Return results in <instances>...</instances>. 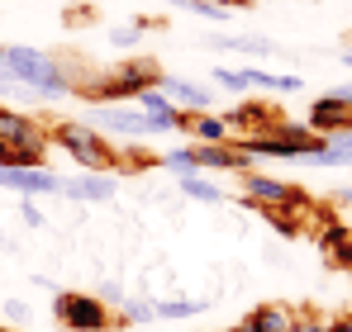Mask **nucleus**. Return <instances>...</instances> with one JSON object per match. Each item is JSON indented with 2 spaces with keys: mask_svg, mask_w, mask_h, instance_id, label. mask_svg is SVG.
I'll return each instance as SVG.
<instances>
[{
  "mask_svg": "<svg viewBox=\"0 0 352 332\" xmlns=\"http://www.w3.org/2000/svg\"><path fill=\"white\" fill-rule=\"evenodd\" d=\"M338 266H348V276H352V233H348V242H343V252H338Z\"/></svg>",
  "mask_w": 352,
  "mask_h": 332,
  "instance_id": "c85d7f7f",
  "label": "nucleus"
},
{
  "mask_svg": "<svg viewBox=\"0 0 352 332\" xmlns=\"http://www.w3.org/2000/svg\"><path fill=\"white\" fill-rule=\"evenodd\" d=\"M0 318H10V323L19 328V323H29V318H34V309H29L24 299H5V309H0Z\"/></svg>",
  "mask_w": 352,
  "mask_h": 332,
  "instance_id": "b1692460",
  "label": "nucleus"
},
{
  "mask_svg": "<svg viewBox=\"0 0 352 332\" xmlns=\"http://www.w3.org/2000/svg\"><path fill=\"white\" fill-rule=\"evenodd\" d=\"M0 190L43 200V195H62V176L48 166H0Z\"/></svg>",
  "mask_w": 352,
  "mask_h": 332,
  "instance_id": "423d86ee",
  "label": "nucleus"
},
{
  "mask_svg": "<svg viewBox=\"0 0 352 332\" xmlns=\"http://www.w3.org/2000/svg\"><path fill=\"white\" fill-rule=\"evenodd\" d=\"M157 304V318H200L210 304L205 299H181V294H167V299H153Z\"/></svg>",
  "mask_w": 352,
  "mask_h": 332,
  "instance_id": "a211bd4d",
  "label": "nucleus"
},
{
  "mask_svg": "<svg viewBox=\"0 0 352 332\" xmlns=\"http://www.w3.org/2000/svg\"><path fill=\"white\" fill-rule=\"evenodd\" d=\"M329 95H333V100H338V105H348V110H352V81H343V86H333V91H329Z\"/></svg>",
  "mask_w": 352,
  "mask_h": 332,
  "instance_id": "a878e982",
  "label": "nucleus"
},
{
  "mask_svg": "<svg viewBox=\"0 0 352 332\" xmlns=\"http://www.w3.org/2000/svg\"><path fill=\"white\" fill-rule=\"evenodd\" d=\"M62 5H76V0H62Z\"/></svg>",
  "mask_w": 352,
  "mask_h": 332,
  "instance_id": "473e14b6",
  "label": "nucleus"
},
{
  "mask_svg": "<svg viewBox=\"0 0 352 332\" xmlns=\"http://www.w3.org/2000/svg\"><path fill=\"white\" fill-rule=\"evenodd\" d=\"M243 195L248 204H281V209H305V195L286 185L281 176H267V171H243Z\"/></svg>",
  "mask_w": 352,
  "mask_h": 332,
  "instance_id": "6e6552de",
  "label": "nucleus"
},
{
  "mask_svg": "<svg viewBox=\"0 0 352 332\" xmlns=\"http://www.w3.org/2000/svg\"><path fill=\"white\" fill-rule=\"evenodd\" d=\"M53 143H58L81 171H115V176H119V152L110 147V138H105L100 128H91V123H72V119H67V123L53 128Z\"/></svg>",
  "mask_w": 352,
  "mask_h": 332,
  "instance_id": "20e7f679",
  "label": "nucleus"
},
{
  "mask_svg": "<svg viewBox=\"0 0 352 332\" xmlns=\"http://www.w3.org/2000/svg\"><path fill=\"white\" fill-rule=\"evenodd\" d=\"M176 185H181V195H186V200H195V204H224V185H214L205 171H195V176H181Z\"/></svg>",
  "mask_w": 352,
  "mask_h": 332,
  "instance_id": "4468645a",
  "label": "nucleus"
},
{
  "mask_svg": "<svg viewBox=\"0 0 352 332\" xmlns=\"http://www.w3.org/2000/svg\"><path fill=\"white\" fill-rule=\"evenodd\" d=\"M5 76L19 81V86H24L29 95H38V100H62V95L76 91L67 62L53 57V53H43V48H34V43H10V48H5Z\"/></svg>",
  "mask_w": 352,
  "mask_h": 332,
  "instance_id": "f257e3e1",
  "label": "nucleus"
},
{
  "mask_svg": "<svg viewBox=\"0 0 352 332\" xmlns=\"http://www.w3.org/2000/svg\"><path fill=\"white\" fill-rule=\"evenodd\" d=\"M62 195L72 204H110L119 195V176L115 171H76V176H62Z\"/></svg>",
  "mask_w": 352,
  "mask_h": 332,
  "instance_id": "0eeeda50",
  "label": "nucleus"
},
{
  "mask_svg": "<svg viewBox=\"0 0 352 332\" xmlns=\"http://www.w3.org/2000/svg\"><path fill=\"white\" fill-rule=\"evenodd\" d=\"M115 318H119V323H129V328H148V323H157V304L143 299V294H129V299L115 309Z\"/></svg>",
  "mask_w": 352,
  "mask_h": 332,
  "instance_id": "f3484780",
  "label": "nucleus"
},
{
  "mask_svg": "<svg viewBox=\"0 0 352 332\" xmlns=\"http://www.w3.org/2000/svg\"><path fill=\"white\" fill-rule=\"evenodd\" d=\"M96 294H100V299H105L110 309H119V304L129 299V289H124V280H100V289H96Z\"/></svg>",
  "mask_w": 352,
  "mask_h": 332,
  "instance_id": "5701e85b",
  "label": "nucleus"
},
{
  "mask_svg": "<svg viewBox=\"0 0 352 332\" xmlns=\"http://www.w3.org/2000/svg\"><path fill=\"white\" fill-rule=\"evenodd\" d=\"M210 48H229V53H252V57H276V43L262 34H214Z\"/></svg>",
  "mask_w": 352,
  "mask_h": 332,
  "instance_id": "ddd939ff",
  "label": "nucleus"
},
{
  "mask_svg": "<svg viewBox=\"0 0 352 332\" xmlns=\"http://www.w3.org/2000/svg\"><path fill=\"white\" fill-rule=\"evenodd\" d=\"M338 57H343V67H348V71H352V43H348V48H343V53H338Z\"/></svg>",
  "mask_w": 352,
  "mask_h": 332,
  "instance_id": "c756f323",
  "label": "nucleus"
},
{
  "mask_svg": "<svg viewBox=\"0 0 352 332\" xmlns=\"http://www.w3.org/2000/svg\"><path fill=\"white\" fill-rule=\"evenodd\" d=\"M53 318L67 332H105L119 323L115 309L100 294H91V289H62L58 299H53Z\"/></svg>",
  "mask_w": 352,
  "mask_h": 332,
  "instance_id": "39448f33",
  "label": "nucleus"
},
{
  "mask_svg": "<svg viewBox=\"0 0 352 332\" xmlns=\"http://www.w3.org/2000/svg\"><path fill=\"white\" fill-rule=\"evenodd\" d=\"M91 128H100L105 138H124V143H143V138H162V133H176L167 119L157 114H143L133 100L124 105H91Z\"/></svg>",
  "mask_w": 352,
  "mask_h": 332,
  "instance_id": "7ed1b4c3",
  "label": "nucleus"
},
{
  "mask_svg": "<svg viewBox=\"0 0 352 332\" xmlns=\"http://www.w3.org/2000/svg\"><path fill=\"white\" fill-rule=\"evenodd\" d=\"M243 81H248V91H281V95L305 86L300 76H276V71H262V67H243Z\"/></svg>",
  "mask_w": 352,
  "mask_h": 332,
  "instance_id": "2eb2a0df",
  "label": "nucleus"
},
{
  "mask_svg": "<svg viewBox=\"0 0 352 332\" xmlns=\"http://www.w3.org/2000/svg\"><path fill=\"white\" fill-rule=\"evenodd\" d=\"M291 332H329V323H319V318H300Z\"/></svg>",
  "mask_w": 352,
  "mask_h": 332,
  "instance_id": "bb28decb",
  "label": "nucleus"
},
{
  "mask_svg": "<svg viewBox=\"0 0 352 332\" xmlns=\"http://www.w3.org/2000/svg\"><path fill=\"white\" fill-rule=\"evenodd\" d=\"M53 147V128H43L34 114L0 105V166H43Z\"/></svg>",
  "mask_w": 352,
  "mask_h": 332,
  "instance_id": "f03ea898",
  "label": "nucleus"
},
{
  "mask_svg": "<svg viewBox=\"0 0 352 332\" xmlns=\"http://www.w3.org/2000/svg\"><path fill=\"white\" fill-rule=\"evenodd\" d=\"M214 86H224V91H238V95H248V81H243V71H234V67H214Z\"/></svg>",
  "mask_w": 352,
  "mask_h": 332,
  "instance_id": "4be33fe9",
  "label": "nucleus"
},
{
  "mask_svg": "<svg viewBox=\"0 0 352 332\" xmlns=\"http://www.w3.org/2000/svg\"><path fill=\"white\" fill-rule=\"evenodd\" d=\"M329 332H352V313H338V318H329Z\"/></svg>",
  "mask_w": 352,
  "mask_h": 332,
  "instance_id": "cd10ccee",
  "label": "nucleus"
},
{
  "mask_svg": "<svg viewBox=\"0 0 352 332\" xmlns=\"http://www.w3.org/2000/svg\"><path fill=\"white\" fill-rule=\"evenodd\" d=\"M157 91L172 100L181 114H210L214 110V91H205L200 81H186V76H162Z\"/></svg>",
  "mask_w": 352,
  "mask_h": 332,
  "instance_id": "1a4fd4ad",
  "label": "nucleus"
},
{
  "mask_svg": "<svg viewBox=\"0 0 352 332\" xmlns=\"http://www.w3.org/2000/svg\"><path fill=\"white\" fill-rule=\"evenodd\" d=\"M14 209H19V223H24V228H43V223H48V214L38 209V200H29V195H19Z\"/></svg>",
  "mask_w": 352,
  "mask_h": 332,
  "instance_id": "412c9836",
  "label": "nucleus"
},
{
  "mask_svg": "<svg viewBox=\"0 0 352 332\" xmlns=\"http://www.w3.org/2000/svg\"><path fill=\"white\" fill-rule=\"evenodd\" d=\"M167 5H176V10H186V14H200V19H214V24L234 19L224 0H167Z\"/></svg>",
  "mask_w": 352,
  "mask_h": 332,
  "instance_id": "6ab92c4d",
  "label": "nucleus"
},
{
  "mask_svg": "<svg viewBox=\"0 0 352 332\" xmlns=\"http://www.w3.org/2000/svg\"><path fill=\"white\" fill-rule=\"evenodd\" d=\"M0 71H5V48H0Z\"/></svg>",
  "mask_w": 352,
  "mask_h": 332,
  "instance_id": "2f4dec72",
  "label": "nucleus"
},
{
  "mask_svg": "<svg viewBox=\"0 0 352 332\" xmlns=\"http://www.w3.org/2000/svg\"><path fill=\"white\" fill-rule=\"evenodd\" d=\"M295 318L286 304H257L252 313H243V323H234L229 332H291Z\"/></svg>",
  "mask_w": 352,
  "mask_h": 332,
  "instance_id": "9b49d317",
  "label": "nucleus"
},
{
  "mask_svg": "<svg viewBox=\"0 0 352 332\" xmlns=\"http://www.w3.org/2000/svg\"><path fill=\"white\" fill-rule=\"evenodd\" d=\"M186 133L195 138V143H234V128H229V119L224 114H186Z\"/></svg>",
  "mask_w": 352,
  "mask_h": 332,
  "instance_id": "f8f14e48",
  "label": "nucleus"
},
{
  "mask_svg": "<svg viewBox=\"0 0 352 332\" xmlns=\"http://www.w3.org/2000/svg\"><path fill=\"white\" fill-rule=\"evenodd\" d=\"M309 128H314L319 138L348 133V128H352V110H348V105H338L333 95H319V100L309 105Z\"/></svg>",
  "mask_w": 352,
  "mask_h": 332,
  "instance_id": "9d476101",
  "label": "nucleus"
},
{
  "mask_svg": "<svg viewBox=\"0 0 352 332\" xmlns=\"http://www.w3.org/2000/svg\"><path fill=\"white\" fill-rule=\"evenodd\" d=\"M157 166H162L167 176H176V180H181V176H195V171H200V147H195V143H186V147H167Z\"/></svg>",
  "mask_w": 352,
  "mask_h": 332,
  "instance_id": "dca6fc26",
  "label": "nucleus"
},
{
  "mask_svg": "<svg viewBox=\"0 0 352 332\" xmlns=\"http://www.w3.org/2000/svg\"><path fill=\"white\" fill-rule=\"evenodd\" d=\"M105 38H110V48H115V53H133V48L143 43V24H115Z\"/></svg>",
  "mask_w": 352,
  "mask_h": 332,
  "instance_id": "aec40b11",
  "label": "nucleus"
},
{
  "mask_svg": "<svg viewBox=\"0 0 352 332\" xmlns=\"http://www.w3.org/2000/svg\"><path fill=\"white\" fill-rule=\"evenodd\" d=\"M338 200H343V204H352V185H343V190H338Z\"/></svg>",
  "mask_w": 352,
  "mask_h": 332,
  "instance_id": "7c9ffc66",
  "label": "nucleus"
},
{
  "mask_svg": "<svg viewBox=\"0 0 352 332\" xmlns=\"http://www.w3.org/2000/svg\"><path fill=\"white\" fill-rule=\"evenodd\" d=\"M343 242H348V228H329V233H324V252H329L333 261H338V252H343Z\"/></svg>",
  "mask_w": 352,
  "mask_h": 332,
  "instance_id": "393cba45",
  "label": "nucleus"
}]
</instances>
